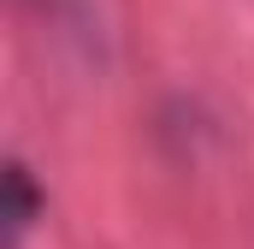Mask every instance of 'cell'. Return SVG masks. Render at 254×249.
I'll return each mask as SVG.
<instances>
[{
    "label": "cell",
    "mask_w": 254,
    "mask_h": 249,
    "mask_svg": "<svg viewBox=\"0 0 254 249\" xmlns=\"http://www.w3.org/2000/svg\"><path fill=\"white\" fill-rule=\"evenodd\" d=\"M65 48H77L83 60H101V12L95 0H24Z\"/></svg>",
    "instance_id": "1"
},
{
    "label": "cell",
    "mask_w": 254,
    "mask_h": 249,
    "mask_svg": "<svg viewBox=\"0 0 254 249\" xmlns=\"http://www.w3.org/2000/svg\"><path fill=\"white\" fill-rule=\"evenodd\" d=\"M6 208H0V220H6V249H18L24 244V232H30V220H36V190H30V172L18 166V160H6Z\"/></svg>",
    "instance_id": "2"
}]
</instances>
